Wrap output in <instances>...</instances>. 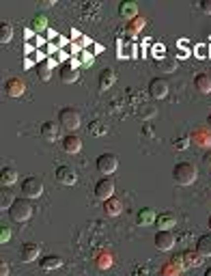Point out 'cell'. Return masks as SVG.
<instances>
[{"mask_svg":"<svg viewBox=\"0 0 211 276\" xmlns=\"http://www.w3.org/2000/svg\"><path fill=\"white\" fill-rule=\"evenodd\" d=\"M52 61H48V63H43V65H39L37 67V76L41 80H50V76H52Z\"/></svg>","mask_w":211,"mask_h":276,"instance_id":"30","label":"cell"},{"mask_svg":"<svg viewBox=\"0 0 211 276\" xmlns=\"http://www.w3.org/2000/svg\"><path fill=\"white\" fill-rule=\"evenodd\" d=\"M11 37H13V26H11L9 22H2V24H0V41H2V43H9Z\"/></svg>","mask_w":211,"mask_h":276,"instance_id":"29","label":"cell"},{"mask_svg":"<svg viewBox=\"0 0 211 276\" xmlns=\"http://www.w3.org/2000/svg\"><path fill=\"white\" fill-rule=\"evenodd\" d=\"M142 24H144V20H142V17H138V20H134V22H132V31H138V28L142 26Z\"/></svg>","mask_w":211,"mask_h":276,"instance_id":"35","label":"cell"},{"mask_svg":"<svg viewBox=\"0 0 211 276\" xmlns=\"http://www.w3.org/2000/svg\"><path fill=\"white\" fill-rule=\"evenodd\" d=\"M203 164H205V166H207L209 171H211V151H207V154L203 156Z\"/></svg>","mask_w":211,"mask_h":276,"instance_id":"34","label":"cell"},{"mask_svg":"<svg viewBox=\"0 0 211 276\" xmlns=\"http://www.w3.org/2000/svg\"><path fill=\"white\" fill-rule=\"evenodd\" d=\"M61 147H63V151H65V154L75 156V154H80V149H82V140L75 136V134H67V136H63Z\"/></svg>","mask_w":211,"mask_h":276,"instance_id":"13","label":"cell"},{"mask_svg":"<svg viewBox=\"0 0 211 276\" xmlns=\"http://www.w3.org/2000/svg\"><path fill=\"white\" fill-rule=\"evenodd\" d=\"M155 222H157V227H160V231H171L173 227H177V216H175L173 211H162Z\"/></svg>","mask_w":211,"mask_h":276,"instance_id":"16","label":"cell"},{"mask_svg":"<svg viewBox=\"0 0 211 276\" xmlns=\"http://www.w3.org/2000/svg\"><path fill=\"white\" fill-rule=\"evenodd\" d=\"M9 216H11V220L13 222H26V220H31V216H33V205L28 198H15V203L9 207Z\"/></svg>","mask_w":211,"mask_h":276,"instance_id":"2","label":"cell"},{"mask_svg":"<svg viewBox=\"0 0 211 276\" xmlns=\"http://www.w3.org/2000/svg\"><path fill=\"white\" fill-rule=\"evenodd\" d=\"M58 123H61V127H65V130L75 132L80 127V123H82V117H80V113L75 108L67 106V108H63L61 113H58Z\"/></svg>","mask_w":211,"mask_h":276,"instance_id":"3","label":"cell"},{"mask_svg":"<svg viewBox=\"0 0 211 276\" xmlns=\"http://www.w3.org/2000/svg\"><path fill=\"white\" fill-rule=\"evenodd\" d=\"M95 166H97V171L106 175V177H110L116 168H119V160H116V156L114 154H102L97 158V162H95Z\"/></svg>","mask_w":211,"mask_h":276,"instance_id":"4","label":"cell"},{"mask_svg":"<svg viewBox=\"0 0 211 276\" xmlns=\"http://www.w3.org/2000/svg\"><path fill=\"white\" fill-rule=\"evenodd\" d=\"M63 266V259L58 255H48L41 259V270H45V272H50V270H58Z\"/></svg>","mask_w":211,"mask_h":276,"instance_id":"24","label":"cell"},{"mask_svg":"<svg viewBox=\"0 0 211 276\" xmlns=\"http://www.w3.org/2000/svg\"><path fill=\"white\" fill-rule=\"evenodd\" d=\"M153 52H155V56H157V58H160V56L164 58V52H166V48H164V45H155Z\"/></svg>","mask_w":211,"mask_h":276,"instance_id":"37","label":"cell"},{"mask_svg":"<svg viewBox=\"0 0 211 276\" xmlns=\"http://www.w3.org/2000/svg\"><path fill=\"white\" fill-rule=\"evenodd\" d=\"M181 259H183L185 268H198L203 263V257L198 255V250H185L183 255H181Z\"/></svg>","mask_w":211,"mask_h":276,"instance_id":"20","label":"cell"},{"mask_svg":"<svg viewBox=\"0 0 211 276\" xmlns=\"http://www.w3.org/2000/svg\"><path fill=\"white\" fill-rule=\"evenodd\" d=\"M95 197L99 201H108V198L114 197V181L112 177H102L95 184Z\"/></svg>","mask_w":211,"mask_h":276,"instance_id":"6","label":"cell"},{"mask_svg":"<svg viewBox=\"0 0 211 276\" xmlns=\"http://www.w3.org/2000/svg\"><path fill=\"white\" fill-rule=\"evenodd\" d=\"M157 67L162 69L164 74H171V72H175V69H177V61H175V58H160V61H157Z\"/></svg>","mask_w":211,"mask_h":276,"instance_id":"27","label":"cell"},{"mask_svg":"<svg viewBox=\"0 0 211 276\" xmlns=\"http://www.w3.org/2000/svg\"><path fill=\"white\" fill-rule=\"evenodd\" d=\"M153 244H155V248L157 250H171L173 246H175V236L171 231H157L155 233V237H153Z\"/></svg>","mask_w":211,"mask_h":276,"instance_id":"10","label":"cell"},{"mask_svg":"<svg viewBox=\"0 0 211 276\" xmlns=\"http://www.w3.org/2000/svg\"><path fill=\"white\" fill-rule=\"evenodd\" d=\"M209 125H211V115H209Z\"/></svg>","mask_w":211,"mask_h":276,"instance_id":"42","label":"cell"},{"mask_svg":"<svg viewBox=\"0 0 211 276\" xmlns=\"http://www.w3.org/2000/svg\"><path fill=\"white\" fill-rule=\"evenodd\" d=\"M205 276H211V268H207V270H205Z\"/></svg>","mask_w":211,"mask_h":276,"instance_id":"40","label":"cell"},{"mask_svg":"<svg viewBox=\"0 0 211 276\" xmlns=\"http://www.w3.org/2000/svg\"><path fill=\"white\" fill-rule=\"evenodd\" d=\"M198 177V171L192 162H179L175 164L173 168V179L177 181L179 186H192Z\"/></svg>","mask_w":211,"mask_h":276,"instance_id":"1","label":"cell"},{"mask_svg":"<svg viewBox=\"0 0 211 276\" xmlns=\"http://www.w3.org/2000/svg\"><path fill=\"white\" fill-rule=\"evenodd\" d=\"M155 220H157V216H155V211L151 209V207L138 209V214H136V225H140V227H151V225H155Z\"/></svg>","mask_w":211,"mask_h":276,"instance_id":"15","label":"cell"},{"mask_svg":"<svg viewBox=\"0 0 211 276\" xmlns=\"http://www.w3.org/2000/svg\"><path fill=\"white\" fill-rule=\"evenodd\" d=\"M194 86L201 93H205V95L211 93V76L209 74H196L194 76Z\"/></svg>","mask_w":211,"mask_h":276,"instance_id":"21","label":"cell"},{"mask_svg":"<svg viewBox=\"0 0 211 276\" xmlns=\"http://www.w3.org/2000/svg\"><path fill=\"white\" fill-rule=\"evenodd\" d=\"M190 145V140L183 138V140H175V147H179V149H185V147Z\"/></svg>","mask_w":211,"mask_h":276,"instance_id":"38","label":"cell"},{"mask_svg":"<svg viewBox=\"0 0 211 276\" xmlns=\"http://www.w3.org/2000/svg\"><path fill=\"white\" fill-rule=\"evenodd\" d=\"M13 203H15V198H13V195H11V190L9 188H2V192H0V207L7 209Z\"/></svg>","mask_w":211,"mask_h":276,"instance_id":"28","label":"cell"},{"mask_svg":"<svg viewBox=\"0 0 211 276\" xmlns=\"http://www.w3.org/2000/svg\"><path fill=\"white\" fill-rule=\"evenodd\" d=\"M17 181V171L13 166H2V171H0V184H2V188H9L13 186Z\"/></svg>","mask_w":211,"mask_h":276,"instance_id":"18","label":"cell"},{"mask_svg":"<svg viewBox=\"0 0 211 276\" xmlns=\"http://www.w3.org/2000/svg\"><path fill=\"white\" fill-rule=\"evenodd\" d=\"M31 28L35 33H41V31H45L48 28V17H45L43 13H37L33 17V22H31Z\"/></svg>","mask_w":211,"mask_h":276,"instance_id":"25","label":"cell"},{"mask_svg":"<svg viewBox=\"0 0 211 276\" xmlns=\"http://www.w3.org/2000/svg\"><path fill=\"white\" fill-rule=\"evenodd\" d=\"M192 138H194V143L201 145V147H211V134L205 132V130H196L194 134H192Z\"/></svg>","mask_w":211,"mask_h":276,"instance_id":"26","label":"cell"},{"mask_svg":"<svg viewBox=\"0 0 211 276\" xmlns=\"http://www.w3.org/2000/svg\"><path fill=\"white\" fill-rule=\"evenodd\" d=\"M22 192H24V198H39L43 195V184L39 177H26L22 181Z\"/></svg>","mask_w":211,"mask_h":276,"instance_id":"5","label":"cell"},{"mask_svg":"<svg viewBox=\"0 0 211 276\" xmlns=\"http://www.w3.org/2000/svg\"><path fill=\"white\" fill-rule=\"evenodd\" d=\"M114 80H116L114 69H110V67L102 69V74H99V89H102V91H108L110 86L114 84Z\"/></svg>","mask_w":211,"mask_h":276,"instance_id":"17","label":"cell"},{"mask_svg":"<svg viewBox=\"0 0 211 276\" xmlns=\"http://www.w3.org/2000/svg\"><path fill=\"white\" fill-rule=\"evenodd\" d=\"M4 93H7L9 97H22L26 93V82L13 76V78H9L4 82Z\"/></svg>","mask_w":211,"mask_h":276,"instance_id":"7","label":"cell"},{"mask_svg":"<svg viewBox=\"0 0 211 276\" xmlns=\"http://www.w3.org/2000/svg\"><path fill=\"white\" fill-rule=\"evenodd\" d=\"M207 227L211 229V214H209V220H207Z\"/></svg>","mask_w":211,"mask_h":276,"instance_id":"41","label":"cell"},{"mask_svg":"<svg viewBox=\"0 0 211 276\" xmlns=\"http://www.w3.org/2000/svg\"><path fill=\"white\" fill-rule=\"evenodd\" d=\"M82 61H84V63H91V54H82Z\"/></svg>","mask_w":211,"mask_h":276,"instance_id":"39","label":"cell"},{"mask_svg":"<svg viewBox=\"0 0 211 276\" xmlns=\"http://www.w3.org/2000/svg\"><path fill=\"white\" fill-rule=\"evenodd\" d=\"M39 246L35 244V242H24L22 244V248H20V259L24 261V263H31V261H35L39 257Z\"/></svg>","mask_w":211,"mask_h":276,"instance_id":"14","label":"cell"},{"mask_svg":"<svg viewBox=\"0 0 211 276\" xmlns=\"http://www.w3.org/2000/svg\"><path fill=\"white\" fill-rule=\"evenodd\" d=\"M104 211L110 216V218H114V216H119L123 211V201H119V198H108V201H104Z\"/></svg>","mask_w":211,"mask_h":276,"instance_id":"19","label":"cell"},{"mask_svg":"<svg viewBox=\"0 0 211 276\" xmlns=\"http://www.w3.org/2000/svg\"><path fill=\"white\" fill-rule=\"evenodd\" d=\"M138 115L142 117V119H153V117L157 115V110H155V106H140V110H138Z\"/></svg>","mask_w":211,"mask_h":276,"instance_id":"31","label":"cell"},{"mask_svg":"<svg viewBox=\"0 0 211 276\" xmlns=\"http://www.w3.org/2000/svg\"><path fill=\"white\" fill-rule=\"evenodd\" d=\"M0 276H9V263H0Z\"/></svg>","mask_w":211,"mask_h":276,"instance_id":"36","label":"cell"},{"mask_svg":"<svg viewBox=\"0 0 211 276\" xmlns=\"http://www.w3.org/2000/svg\"><path fill=\"white\" fill-rule=\"evenodd\" d=\"M119 13L123 17H127V20H134L136 13H138V4L132 2V0H123V2L119 4Z\"/></svg>","mask_w":211,"mask_h":276,"instance_id":"22","label":"cell"},{"mask_svg":"<svg viewBox=\"0 0 211 276\" xmlns=\"http://www.w3.org/2000/svg\"><path fill=\"white\" fill-rule=\"evenodd\" d=\"M61 136V123L56 121H45L43 125H41V138L48 140V143H54Z\"/></svg>","mask_w":211,"mask_h":276,"instance_id":"9","label":"cell"},{"mask_svg":"<svg viewBox=\"0 0 211 276\" xmlns=\"http://www.w3.org/2000/svg\"><path fill=\"white\" fill-rule=\"evenodd\" d=\"M149 93L153 99H164L168 95V82L164 78H153L149 82Z\"/></svg>","mask_w":211,"mask_h":276,"instance_id":"12","label":"cell"},{"mask_svg":"<svg viewBox=\"0 0 211 276\" xmlns=\"http://www.w3.org/2000/svg\"><path fill=\"white\" fill-rule=\"evenodd\" d=\"M80 78V69H78V61H71V63H65L61 67V80L65 84H73L75 80Z\"/></svg>","mask_w":211,"mask_h":276,"instance_id":"8","label":"cell"},{"mask_svg":"<svg viewBox=\"0 0 211 276\" xmlns=\"http://www.w3.org/2000/svg\"><path fill=\"white\" fill-rule=\"evenodd\" d=\"M9 239H11V229L9 227H0V242L7 244Z\"/></svg>","mask_w":211,"mask_h":276,"instance_id":"32","label":"cell"},{"mask_svg":"<svg viewBox=\"0 0 211 276\" xmlns=\"http://www.w3.org/2000/svg\"><path fill=\"white\" fill-rule=\"evenodd\" d=\"M201 11H203V13H207V15H211V0H203V2H201Z\"/></svg>","mask_w":211,"mask_h":276,"instance_id":"33","label":"cell"},{"mask_svg":"<svg viewBox=\"0 0 211 276\" xmlns=\"http://www.w3.org/2000/svg\"><path fill=\"white\" fill-rule=\"evenodd\" d=\"M196 250L201 257H211V233H205V236L198 237Z\"/></svg>","mask_w":211,"mask_h":276,"instance_id":"23","label":"cell"},{"mask_svg":"<svg viewBox=\"0 0 211 276\" xmlns=\"http://www.w3.org/2000/svg\"><path fill=\"white\" fill-rule=\"evenodd\" d=\"M56 181L63 186H73L78 181V173L71 166H58L56 168Z\"/></svg>","mask_w":211,"mask_h":276,"instance_id":"11","label":"cell"}]
</instances>
